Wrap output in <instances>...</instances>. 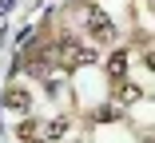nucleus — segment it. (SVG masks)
<instances>
[{
    "label": "nucleus",
    "mask_w": 155,
    "mask_h": 143,
    "mask_svg": "<svg viewBox=\"0 0 155 143\" xmlns=\"http://www.w3.org/2000/svg\"><path fill=\"white\" fill-rule=\"evenodd\" d=\"M135 99H139V88H131V83L119 76L115 80V103H135Z\"/></svg>",
    "instance_id": "obj_4"
},
{
    "label": "nucleus",
    "mask_w": 155,
    "mask_h": 143,
    "mask_svg": "<svg viewBox=\"0 0 155 143\" xmlns=\"http://www.w3.org/2000/svg\"><path fill=\"white\" fill-rule=\"evenodd\" d=\"M36 135V123H20V139H32Z\"/></svg>",
    "instance_id": "obj_6"
},
{
    "label": "nucleus",
    "mask_w": 155,
    "mask_h": 143,
    "mask_svg": "<svg viewBox=\"0 0 155 143\" xmlns=\"http://www.w3.org/2000/svg\"><path fill=\"white\" fill-rule=\"evenodd\" d=\"M87 32L96 36L100 44H107V40H115V28H111V20H107L104 12H91V16H87Z\"/></svg>",
    "instance_id": "obj_2"
},
{
    "label": "nucleus",
    "mask_w": 155,
    "mask_h": 143,
    "mask_svg": "<svg viewBox=\"0 0 155 143\" xmlns=\"http://www.w3.org/2000/svg\"><path fill=\"white\" fill-rule=\"evenodd\" d=\"M56 60L64 64V68H80V64H91L96 56H91L87 48H80V44H72V40H60L56 44Z\"/></svg>",
    "instance_id": "obj_1"
},
{
    "label": "nucleus",
    "mask_w": 155,
    "mask_h": 143,
    "mask_svg": "<svg viewBox=\"0 0 155 143\" xmlns=\"http://www.w3.org/2000/svg\"><path fill=\"white\" fill-rule=\"evenodd\" d=\"M127 64H131V56H127V52H111V56H107V76L119 80L123 72H127Z\"/></svg>",
    "instance_id": "obj_3"
},
{
    "label": "nucleus",
    "mask_w": 155,
    "mask_h": 143,
    "mask_svg": "<svg viewBox=\"0 0 155 143\" xmlns=\"http://www.w3.org/2000/svg\"><path fill=\"white\" fill-rule=\"evenodd\" d=\"M4 103H8L12 111H24V107H28V92H24V88H12V92L4 96Z\"/></svg>",
    "instance_id": "obj_5"
}]
</instances>
